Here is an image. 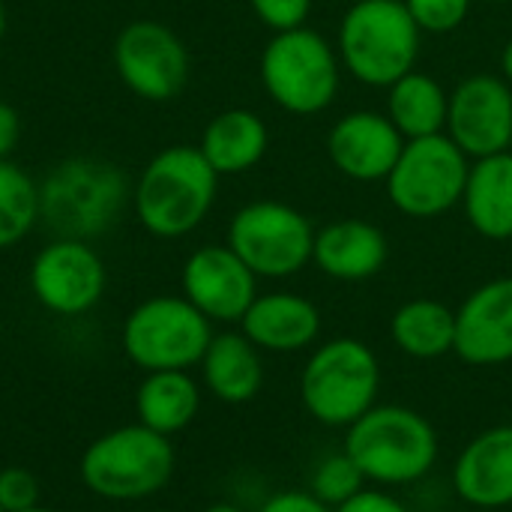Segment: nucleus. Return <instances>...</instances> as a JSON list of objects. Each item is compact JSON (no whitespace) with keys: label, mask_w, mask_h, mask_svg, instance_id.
Returning <instances> with one entry per match:
<instances>
[{"label":"nucleus","mask_w":512,"mask_h":512,"mask_svg":"<svg viewBox=\"0 0 512 512\" xmlns=\"http://www.w3.org/2000/svg\"><path fill=\"white\" fill-rule=\"evenodd\" d=\"M165 435L135 423L96 438L81 456V483L105 501H141L162 492L174 474Z\"/></svg>","instance_id":"nucleus-7"},{"label":"nucleus","mask_w":512,"mask_h":512,"mask_svg":"<svg viewBox=\"0 0 512 512\" xmlns=\"http://www.w3.org/2000/svg\"><path fill=\"white\" fill-rule=\"evenodd\" d=\"M180 285L183 297L207 321L219 324H240L258 297V276L228 243L195 249L183 264Z\"/></svg>","instance_id":"nucleus-14"},{"label":"nucleus","mask_w":512,"mask_h":512,"mask_svg":"<svg viewBox=\"0 0 512 512\" xmlns=\"http://www.w3.org/2000/svg\"><path fill=\"white\" fill-rule=\"evenodd\" d=\"M258 72L267 96L282 111L297 117L327 111L342 84V60L336 45L306 24L273 33L261 51Z\"/></svg>","instance_id":"nucleus-6"},{"label":"nucleus","mask_w":512,"mask_h":512,"mask_svg":"<svg viewBox=\"0 0 512 512\" xmlns=\"http://www.w3.org/2000/svg\"><path fill=\"white\" fill-rule=\"evenodd\" d=\"M228 246L258 279H288L312 264L315 228L285 201H252L231 216Z\"/></svg>","instance_id":"nucleus-10"},{"label":"nucleus","mask_w":512,"mask_h":512,"mask_svg":"<svg viewBox=\"0 0 512 512\" xmlns=\"http://www.w3.org/2000/svg\"><path fill=\"white\" fill-rule=\"evenodd\" d=\"M405 147L402 132L381 111H351L339 117L327 135V156L333 168L357 183L387 180Z\"/></svg>","instance_id":"nucleus-16"},{"label":"nucleus","mask_w":512,"mask_h":512,"mask_svg":"<svg viewBox=\"0 0 512 512\" xmlns=\"http://www.w3.org/2000/svg\"><path fill=\"white\" fill-rule=\"evenodd\" d=\"M453 492L477 510L512 507V426L471 438L453 465Z\"/></svg>","instance_id":"nucleus-17"},{"label":"nucleus","mask_w":512,"mask_h":512,"mask_svg":"<svg viewBox=\"0 0 512 512\" xmlns=\"http://www.w3.org/2000/svg\"><path fill=\"white\" fill-rule=\"evenodd\" d=\"M39 507V483L27 468L0 471V510L24 512Z\"/></svg>","instance_id":"nucleus-29"},{"label":"nucleus","mask_w":512,"mask_h":512,"mask_svg":"<svg viewBox=\"0 0 512 512\" xmlns=\"http://www.w3.org/2000/svg\"><path fill=\"white\" fill-rule=\"evenodd\" d=\"M24 512H57V510H45V507H33V510H24Z\"/></svg>","instance_id":"nucleus-37"},{"label":"nucleus","mask_w":512,"mask_h":512,"mask_svg":"<svg viewBox=\"0 0 512 512\" xmlns=\"http://www.w3.org/2000/svg\"><path fill=\"white\" fill-rule=\"evenodd\" d=\"M390 336L405 357L438 360L456 351V309L441 300L417 297L393 312Z\"/></svg>","instance_id":"nucleus-24"},{"label":"nucleus","mask_w":512,"mask_h":512,"mask_svg":"<svg viewBox=\"0 0 512 512\" xmlns=\"http://www.w3.org/2000/svg\"><path fill=\"white\" fill-rule=\"evenodd\" d=\"M501 78L512 87V39H507V45L501 51Z\"/></svg>","instance_id":"nucleus-34"},{"label":"nucleus","mask_w":512,"mask_h":512,"mask_svg":"<svg viewBox=\"0 0 512 512\" xmlns=\"http://www.w3.org/2000/svg\"><path fill=\"white\" fill-rule=\"evenodd\" d=\"M198 366L207 390L225 405H246L261 393L264 384L261 351L243 333L213 336Z\"/></svg>","instance_id":"nucleus-22"},{"label":"nucleus","mask_w":512,"mask_h":512,"mask_svg":"<svg viewBox=\"0 0 512 512\" xmlns=\"http://www.w3.org/2000/svg\"><path fill=\"white\" fill-rule=\"evenodd\" d=\"M219 174L198 147L174 144L159 150L132 186V207L141 228L159 240L192 234L213 210Z\"/></svg>","instance_id":"nucleus-1"},{"label":"nucleus","mask_w":512,"mask_h":512,"mask_svg":"<svg viewBox=\"0 0 512 512\" xmlns=\"http://www.w3.org/2000/svg\"><path fill=\"white\" fill-rule=\"evenodd\" d=\"M492 3H510V0H492Z\"/></svg>","instance_id":"nucleus-38"},{"label":"nucleus","mask_w":512,"mask_h":512,"mask_svg":"<svg viewBox=\"0 0 512 512\" xmlns=\"http://www.w3.org/2000/svg\"><path fill=\"white\" fill-rule=\"evenodd\" d=\"M510 153H512V141H510Z\"/></svg>","instance_id":"nucleus-39"},{"label":"nucleus","mask_w":512,"mask_h":512,"mask_svg":"<svg viewBox=\"0 0 512 512\" xmlns=\"http://www.w3.org/2000/svg\"><path fill=\"white\" fill-rule=\"evenodd\" d=\"M366 486L369 483H366L363 471L354 465V459L345 450L324 456L309 477V492L333 510L342 507L345 501H351L354 495H360Z\"/></svg>","instance_id":"nucleus-27"},{"label":"nucleus","mask_w":512,"mask_h":512,"mask_svg":"<svg viewBox=\"0 0 512 512\" xmlns=\"http://www.w3.org/2000/svg\"><path fill=\"white\" fill-rule=\"evenodd\" d=\"M453 144L474 162L510 150L512 87L501 75L474 72L450 93L447 129Z\"/></svg>","instance_id":"nucleus-13"},{"label":"nucleus","mask_w":512,"mask_h":512,"mask_svg":"<svg viewBox=\"0 0 512 512\" xmlns=\"http://www.w3.org/2000/svg\"><path fill=\"white\" fill-rule=\"evenodd\" d=\"M258 512H333V507H327L324 501H318L309 489L297 492V489H285L270 495Z\"/></svg>","instance_id":"nucleus-31"},{"label":"nucleus","mask_w":512,"mask_h":512,"mask_svg":"<svg viewBox=\"0 0 512 512\" xmlns=\"http://www.w3.org/2000/svg\"><path fill=\"white\" fill-rule=\"evenodd\" d=\"M450 93L444 84L426 72L411 69L396 84L387 87V117L402 132L405 141L441 135L447 129Z\"/></svg>","instance_id":"nucleus-23"},{"label":"nucleus","mask_w":512,"mask_h":512,"mask_svg":"<svg viewBox=\"0 0 512 512\" xmlns=\"http://www.w3.org/2000/svg\"><path fill=\"white\" fill-rule=\"evenodd\" d=\"M249 6L258 15V21L273 33L303 27L312 12V0H249Z\"/></svg>","instance_id":"nucleus-30"},{"label":"nucleus","mask_w":512,"mask_h":512,"mask_svg":"<svg viewBox=\"0 0 512 512\" xmlns=\"http://www.w3.org/2000/svg\"><path fill=\"white\" fill-rule=\"evenodd\" d=\"M105 264L87 240L54 237L30 261V291L60 318L87 315L105 294Z\"/></svg>","instance_id":"nucleus-12"},{"label":"nucleus","mask_w":512,"mask_h":512,"mask_svg":"<svg viewBox=\"0 0 512 512\" xmlns=\"http://www.w3.org/2000/svg\"><path fill=\"white\" fill-rule=\"evenodd\" d=\"M39 222V183L9 159H0V249L21 243Z\"/></svg>","instance_id":"nucleus-26"},{"label":"nucleus","mask_w":512,"mask_h":512,"mask_svg":"<svg viewBox=\"0 0 512 512\" xmlns=\"http://www.w3.org/2000/svg\"><path fill=\"white\" fill-rule=\"evenodd\" d=\"M471 159L447 132L405 141L387 183L390 204L411 219H438L462 204Z\"/></svg>","instance_id":"nucleus-9"},{"label":"nucleus","mask_w":512,"mask_h":512,"mask_svg":"<svg viewBox=\"0 0 512 512\" xmlns=\"http://www.w3.org/2000/svg\"><path fill=\"white\" fill-rule=\"evenodd\" d=\"M204 512H243V510H240L237 504H225V501H222V504H213V507H207Z\"/></svg>","instance_id":"nucleus-35"},{"label":"nucleus","mask_w":512,"mask_h":512,"mask_svg":"<svg viewBox=\"0 0 512 512\" xmlns=\"http://www.w3.org/2000/svg\"><path fill=\"white\" fill-rule=\"evenodd\" d=\"M423 30L405 0H354L336 36L342 69L366 87H390L417 69Z\"/></svg>","instance_id":"nucleus-2"},{"label":"nucleus","mask_w":512,"mask_h":512,"mask_svg":"<svg viewBox=\"0 0 512 512\" xmlns=\"http://www.w3.org/2000/svg\"><path fill=\"white\" fill-rule=\"evenodd\" d=\"M270 147L267 123L249 108H228L216 114L201 132V156L219 177L252 171Z\"/></svg>","instance_id":"nucleus-21"},{"label":"nucleus","mask_w":512,"mask_h":512,"mask_svg":"<svg viewBox=\"0 0 512 512\" xmlns=\"http://www.w3.org/2000/svg\"><path fill=\"white\" fill-rule=\"evenodd\" d=\"M345 453L375 486H411L438 462V432L414 408L375 405L345 429Z\"/></svg>","instance_id":"nucleus-3"},{"label":"nucleus","mask_w":512,"mask_h":512,"mask_svg":"<svg viewBox=\"0 0 512 512\" xmlns=\"http://www.w3.org/2000/svg\"><path fill=\"white\" fill-rule=\"evenodd\" d=\"M210 339L213 321L186 297H150L123 321V351L144 372H186L201 363Z\"/></svg>","instance_id":"nucleus-8"},{"label":"nucleus","mask_w":512,"mask_h":512,"mask_svg":"<svg viewBox=\"0 0 512 512\" xmlns=\"http://www.w3.org/2000/svg\"><path fill=\"white\" fill-rule=\"evenodd\" d=\"M189 48L162 21H129L114 39V69L120 81L147 102L180 96L189 81Z\"/></svg>","instance_id":"nucleus-11"},{"label":"nucleus","mask_w":512,"mask_h":512,"mask_svg":"<svg viewBox=\"0 0 512 512\" xmlns=\"http://www.w3.org/2000/svg\"><path fill=\"white\" fill-rule=\"evenodd\" d=\"M18 141H21V114L9 102H0V159H9Z\"/></svg>","instance_id":"nucleus-33"},{"label":"nucleus","mask_w":512,"mask_h":512,"mask_svg":"<svg viewBox=\"0 0 512 512\" xmlns=\"http://www.w3.org/2000/svg\"><path fill=\"white\" fill-rule=\"evenodd\" d=\"M129 198L132 189L117 165L72 156L57 162L39 183V219L57 237L90 240L114 225Z\"/></svg>","instance_id":"nucleus-4"},{"label":"nucleus","mask_w":512,"mask_h":512,"mask_svg":"<svg viewBox=\"0 0 512 512\" xmlns=\"http://www.w3.org/2000/svg\"><path fill=\"white\" fill-rule=\"evenodd\" d=\"M201 408V390L189 372H147L135 393L138 423L159 432L174 435L183 432Z\"/></svg>","instance_id":"nucleus-25"},{"label":"nucleus","mask_w":512,"mask_h":512,"mask_svg":"<svg viewBox=\"0 0 512 512\" xmlns=\"http://www.w3.org/2000/svg\"><path fill=\"white\" fill-rule=\"evenodd\" d=\"M3 33H6V6L0 0V39H3Z\"/></svg>","instance_id":"nucleus-36"},{"label":"nucleus","mask_w":512,"mask_h":512,"mask_svg":"<svg viewBox=\"0 0 512 512\" xmlns=\"http://www.w3.org/2000/svg\"><path fill=\"white\" fill-rule=\"evenodd\" d=\"M381 363L375 351L354 339L339 336L318 345L300 375V399L312 420L330 429H348L378 405Z\"/></svg>","instance_id":"nucleus-5"},{"label":"nucleus","mask_w":512,"mask_h":512,"mask_svg":"<svg viewBox=\"0 0 512 512\" xmlns=\"http://www.w3.org/2000/svg\"><path fill=\"white\" fill-rule=\"evenodd\" d=\"M462 207L468 225L495 243L512 240V153H495L471 162Z\"/></svg>","instance_id":"nucleus-20"},{"label":"nucleus","mask_w":512,"mask_h":512,"mask_svg":"<svg viewBox=\"0 0 512 512\" xmlns=\"http://www.w3.org/2000/svg\"><path fill=\"white\" fill-rule=\"evenodd\" d=\"M468 366H504L512 360V276L474 288L456 309V351Z\"/></svg>","instance_id":"nucleus-15"},{"label":"nucleus","mask_w":512,"mask_h":512,"mask_svg":"<svg viewBox=\"0 0 512 512\" xmlns=\"http://www.w3.org/2000/svg\"><path fill=\"white\" fill-rule=\"evenodd\" d=\"M474 0H405L414 24L423 33H453L465 24Z\"/></svg>","instance_id":"nucleus-28"},{"label":"nucleus","mask_w":512,"mask_h":512,"mask_svg":"<svg viewBox=\"0 0 512 512\" xmlns=\"http://www.w3.org/2000/svg\"><path fill=\"white\" fill-rule=\"evenodd\" d=\"M390 258L387 234L366 219H336L315 231L312 264L336 282H366Z\"/></svg>","instance_id":"nucleus-19"},{"label":"nucleus","mask_w":512,"mask_h":512,"mask_svg":"<svg viewBox=\"0 0 512 512\" xmlns=\"http://www.w3.org/2000/svg\"><path fill=\"white\" fill-rule=\"evenodd\" d=\"M333 512H411L399 498H393L390 492H378V489H363L360 495H354L351 501H345L342 507Z\"/></svg>","instance_id":"nucleus-32"},{"label":"nucleus","mask_w":512,"mask_h":512,"mask_svg":"<svg viewBox=\"0 0 512 512\" xmlns=\"http://www.w3.org/2000/svg\"><path fill=\"white\" fill-rule=\"evenodd\" d=\"M240 333L258 351L294 354L318 342L321 312L309 297L294 294V291L258 294L240 321Z\"/></svg>","instance_id":"nucleus-18"},{"label":"nucleus","mask_w":512,"mask_h":512,"mask_svg":"<svg viewBox=\"0 0 512 512\" xmlns=\"http://www.w3.org/2000/svg\"><path fill=\"white\" fill-rule=\"evenodd\" d=\"M0 512H3V510H0Z\"/></svg>","instance_id":"nucleus-40"}]
</instances>
